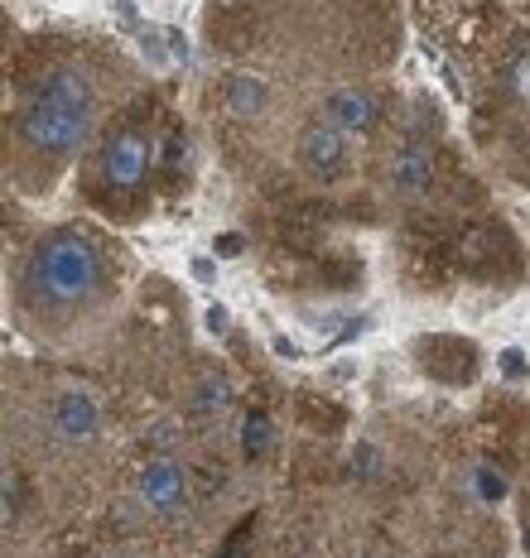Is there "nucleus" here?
<instances>
[{
  "instance_id": "1",
  "label": "nucleus",
  "mask_w": 530,
  "mask_h": 558,
  "mask_svg": "<svg viewBox=\"0 0 530 558\" xmlns=\"http://www.w3.org/2000/svg\"><path fill=\"white\" fill-rule=\"evenodd\" d=\"M10 289L34 328H73L97 313L111 289L107 246L83 227H49L15 265Z\"/></svg>"
},
{
  "instance_id": "2",
  "label": "nucleus",
  "mask_w": 530,
  "mask_h": 558,
  "mask_svg": "<svg viewBox=\"0 0 530 558\" xmlns=\"http://www.w3.org/2000/svg\"><path fill=\"white\" fill-rule=\"evenodd\" d=\"M92 131H97L92 111L25 107V101H15V111H10V159H15V173L29 189H44L53 179V169L83 155Z\"/></svg>"
},
{
  "instance_id": "3",
  "label": "nucleus",
  "mask_w": 530,
  "mask_h": 558,
  "mask_svg": "<svg viewBox=\"0 0 530 558\" xmlns=\"http://www.w3.org/2000/svg\"><path fill=\"white\" fill-rule=\"evenodd\" d=\"M155 159H159V149H155L149 125L121 121V125H111L107 140H101V149H97V183L111 197H125V193H135L149 179Z\"/></svg>"
},
{
  "instance_id": "4",
  "label": "nucleus",
  "mask_w": 530,
  "mask_h": 558,
  "mask_svg": "<svg viewBox=\"0 0 530 558\" xmlns=\"http://www.w3.org/2000/svg\"><path fill=\"white\" fill-rule=\"evenodd\" d=\"M299 159L314 179H338L342 165H348V131H338L333 121H314L299 135Z\"/></svg>"
},
{
  "instance_id": "5",
  "label": "nucleus",
  "mask_w": 530,
  "mask_h": 558,
  "mask_svg": "<svg viewBox=\"0 0 530 558\" xmlns=\"http://www.w3.org/2000/svg\"><path fill=\"white\" fill-rule=\"evenodd\" d=\"M97 428H101V410L92 395H83V390L59 395V404H53V434H59L63 444H87Z\"/></svg>"
},
{
  "instance_id": "6",
  "label": "nucleus",
  "mask_w": 530,
  "mask_h": 558,
  "mask_svg": "<svg viewBox=\"0 0 530 558\" xmlns=\"http://www.w3.org/2000/svg\"><path fill=\"white\" fill-rule=\"evenodd\" d=\"M324 121H333L338 131H366V125L376 121V97L366 87H333L324 97Z\"/></svg>"
},
{
  "instance_id": "7",
  "label": "nucleus",
  "mask_w": 530,
  "mask_h": 558,
  "mask_svg": "<svg viewBox=\"0 0 530 558\" xmlns=\"http://www.w3.org/2000/svg\"><path fill=\"white\" fill-rule=\"evenodd\" d=\"M141 501L155 506V510L183 506V468L179 462H165V458L145 462L141 468Z\"/></svg>"
},
{
  "instance_id": "8",
  "label": "nucleus",
  "mask_w": 530,
  "mask_h": 558,
  "mask_svg": "<svg viewBox=\"0 0 530 558\" xmlns=\"http://www.w3.org/2000/svg\"><path fill=\"white\" fill-rule=\"evenodd\" d=\"M430 173H434V155L420 145V140H414V145H400L396 169H390V179H396V193H400V197L424 193V183H430Z\"/></svg>"
},
{
  "instance_id": "9",
  "label": "nucleus",
  "mask_w": 530,
  "mask_h": 558,
  "mask_svg": "<svg viewBox=\"0 0 530 558\" xmlns=\"http://www.w3.org/2000/svg\"><path fill=\"white\" fill-rule=\"evenodd\" d=\"M222 97H227V111L241 116V121H251L256 111H265V101H270V87H265L261 77H232Z\"/></svg>"
},
{
  "instance_id": "10",
  "label": "nucleus",
  "mask_w": 530,
  "mask_h": 558,
  "mask_svg": "<svg viewBox=\"0 0 530 558\" xmlns=\"http://www.w3.org/2000/svg\"><path fill=\"white\" fill-rule=\"evenodd\" d=\"M506 92H511V101H521V107H530V49H521L506 63Z\"/></svg>"
},
{
  "instance_id": "11",
  "label": "nucleus",
  "mask_w": 530,
  "mask_h": 558,
  "mask_svg": "<svg viewBox=\"0 0 530 558\" xmlns=\"http://www.w3.org/2000/svg\"><path fill=\"white\" fill-rule=\"evenodd\" d=\"M275 444V428H270V418L265 414H251L246 418V438H241V448H246V458H265Z\"/></svg>"
},
{
  "instance_id": "12",
  "label": "nucleus",
  "mask_w": 530,
  "mask_h": 558,
  "mask_svg": "<svg viewBox=\"0 0 530 558\" xmlns=\"http://www.w3.org/2000/svg\"><path fill=\"white\" fill-rule=\"evenodd\" d=\"M227 404V380L222 376H207L198 386V410H222Z\"/></svg>"
},
{
  "instance_id": "13",
  "label": "nucleus",
  "mask_w": 530,
  "mask_h": 558,
  "mask_svg": "<svg viewBox=\"0 0 530 558\" xmlns=\"http://www.w3.org/2000/svg\"><path fill=\"white\" fill-rule=\"evenodd\" d=\"M207 323H213V332H222V328H227V313L213 308V313H207Z\"/></svg>"
},
{
  "instance_id": "14",
  "label": "nucleus",
  "mask_w": 530,
  "mask_h": 558,
  "mask_svg": "<svg viewBox=\"0 0 530 558\" xmlns=\"http://www.w3.org/2000/svg\"><path fill=\"white\" fill-rule=\"evenodd\" d=\"M511 376H521V352H506V362H502Z\"/></svg>"
},
{
  "instance_id": "15",
  "label": "nucleus",
  "mask_w": 530,
  "mask_h": 558,
  "mask_svg": "<svg viewBox=\"0 0 530 558\" xmlns=\"http://www.w3.org/2000/svg\"><path fill=\"white\" fill-rule=\"evenodd\" d=\"M521 539H526V549H530V520H526V530H521Z\"/></svg>"
},
{
  "instance_id": "16",
  "label": "nucleus",
  "mask_w": 530,
  "mask_h": 558,
  "mask_svg": "<svg viewBox=\"0 0 530 558\" xmlns=\"http://www.w3.org/2000/svg\"><path fill=\"white\" fill-rule=\"evenodd\" d=\"M227 558H241V554H227Z\"/></svg>"
}]
</instances>
